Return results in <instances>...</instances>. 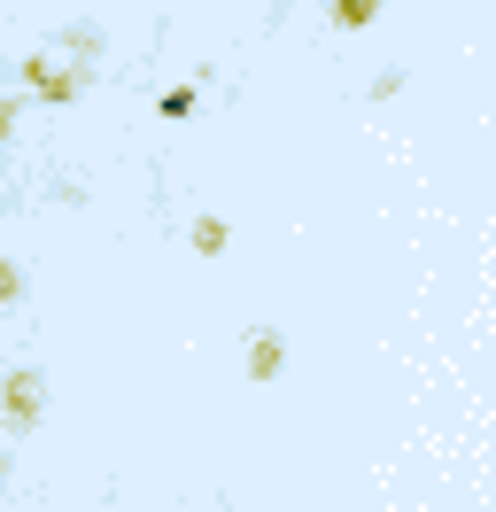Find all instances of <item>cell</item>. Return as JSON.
I'll use <instances>...</instances> for the list:
<instances>
[{
	"label": "cell",
	"instance_id": "obj_1",
	"mask_svg": "<svg viewBox=\"0 0 496 512\" xmlns=\"http://www.w3.org/2000/svg\"><path fill=\"white\" fill-rule=\"evenodd\" d=\"M39 419V373H16L8 381V427H31Z\"/></svg>",
	"mask_w": 496,
	"mask_h": 512
},
{
	"label": "cell",
	"instance_id": "obj_2",
	"mask_svg": "<svg viewBox=\"0 0 496 512\" xmlns=\"http://www.w3.org/2000/svg\"><path fill=\"white\" fill-rule=\"evenodd\" d=\"M380 16V0H334V24L341 32H357V24H372Z\"/></svg>",
	"mask_w": 496,
	"mask_h": 512
},
{
	"label": "cell",
	"instance_id": "obj_3",
	"mask_svg": "<svg viewBox=\"0 0 496 512\" xmlns=\"http://www.w3.org/2000/svg\"><path fill=\"white\" fill-rule=\"evenodd\" d=\"M194 249H202V256H225V225L202 218V225H194Z\"/></svg>",
	"mask_w": 496,
	"mask_h": 512
},
{
	"label": "cell",
	"instance_id": "obj_4",
	"mask_svg": "<svg viewBox=\"0 0 496 512\" xmlns=\"http://www.w3.org/2000/svg\"><path fill=\"white\" fill-rule=\"evenodd\" d=\"M272 373H279V342H272V334H256V381H272Z\"/></svg>",
	"mask_w": 496,
	"mask_h": 512
},
{
	"label": "cell",
	"instance_id": "obj_5",
	"mask_svg": "<svg viewBox=\"0 0 496 512\" xmlns=\"http://www.w3.org/2000/svg\"><path fill=\"white\" fill-rule=\"evenodd\" d=\"M31 78H39V94H70V78H62L55 63H31Z\"/></svg>",
	"mask_w": 496,
	"mask_h": 512
},
{
	"label": "cell",
	"instance_id": "obj_6",
	"mask_svg": "<svg viewBox=\"0 0 496 512\" xmlns=\"http://www.w3.org/2000/svg\"><path fill=\"white\" fill-rule=\"evenodd\" d=\"M8 295H16V264H0V303H8Z\"/></svg>",
	"mask_w": 496,
	"mask_h": 512
},
{
	"label": "cell",
	"instance_id": "obj_7",
	"mask_svg": "<svg viewBox=\"0 0 496 512\" xmlns=\"http://www.w3.org/2000/svg\"><path fill=\"white\" fill-rule=\"evenodd\" d=\"M8 125H16V109H8V101H0V132H8Z\"/></svg>",
	"mask_w": 496,
	"mask_h": 512
}]
</instances>
